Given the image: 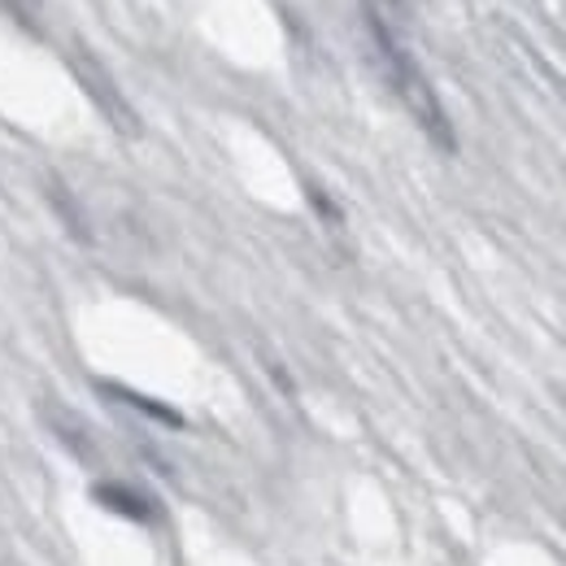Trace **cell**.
<instances>
[{"label": "cell", "mask_w": 566, "mask_h": 566, "mask_svg": "<svg viewBox=\"0 0 566 566\" xmlns=\"http://www.w3.org/2000/svg\"><path fill=\"white\" fill-rule=\"evenodd\" d=\"M92 496L101 510L127 518V523H157L161 518V505L148 493H140L136 484H123V480H96L92 484Z\"/></svg>", "instance_id": "3957f363"}, {"label": "cell", "mask_w": 566, "mask_h": 566, "mask_svg": "<svg viewBox=\"0 0 566 566\" xmlns=\"http://www.w3.org/2000/svg\"><path fill=\"white\" fill-rule=\"evenodd\" d=\"M366 31H370V44H375V62H379V71H384V78L392 83V92L401 96V105L415 114V123L423 127L427 140L436 144L440 153H458L453 123H449V114H444L436 87L427 83V74L419 71V62L406 53V44L392 35V27L379 18L375 4H366Z\"/></svg>", "instance_id": "6da1fadb"}, {"label": "cell", "mask_w": 566, "mask_h": 566, "mask_svg": "<svg viewBox=\"0 0 566 566\" xmlns=\"http://www.w3.org/2000/svg\"><path fill=\"white\" fill-rule=\"evenodd\" d=\"M44 419H49V427H53V436L71 449L78 462H96V444H92V436H87V427L74 419L71 410H62L57 401L53 406H44Z\"/></svg>", "instance_id": "5b68a950"}, {"label": "cell", "mask_w": 566, "mask_h": 566, "mask_svg": "<svg viewBox=\"0 0 566 566\" xmlns=\"http://www.w3.org/2000/svg\"><path fill=\"white\" fill-rule=\"evenodd\" d=\"M305 197H310V206L318 210V218H323L327 227H336V231L345 227V210H340V206H336V201H332V197H327L318 184H305Z\"/></svg>", "instance_id": "52a82bcc"}, {"label": "cell", "mask_w": 566, "mask_h": 566, "mask_svg": "<svg viewBox=\"0 0 566 566\" xmlns=\"http://www.w3.org/2000/svg\"><path fill=\"white\" fill-rule=\"evenodd\" d=\"M71 71H74V78L83 83V92L92 96V105L105 114V123H109L114 132H123V136H140V114H136V105L123 96V87L114 83V74L105 71L83 44H74L71 49Z\"/></svg>", "instance_id": "7a4b0ae2"}, {"label": "cell", "mask_w": 566, "mask_h": 566, "mask_svg": "<svg viewBox=\"0 0 566 566\" xmlns=\"http://www.w3.org/2000/svg\"><path fill=\"white\" fill-rule=\"evenodd\" d=\"M44 201H49V210L62 218V227L71 231V240L92 244V222H87V210H83V201L74 197L57 175H49V179H44Z\"/></svg>", "instance_id": "277c9868"}, {"label": "cell", "mask_w": 566, "mask_h": 566, "mask_svg": "<svg viewBox=\"0 0 566 566\" xmlns=\"http://www.w3.org/2000/svg\"><path fill=\"white\" fill-rule=\"evenodd\" d=\"M101 392H109L114 401H123V406L140 410L144 419H157V423H166V427H184V415H179V410H170V406H161V401H153V397H144V392L118 388V384H101Z\"/></svg>", "instance_id": "8992f818"}]
</instances>
